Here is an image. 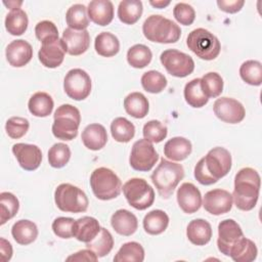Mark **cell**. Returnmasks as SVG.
Segmentation results:
<instances>
[{
    "label": "cell",
    "instance_id": "6da1fadb",
    "mask_svg": "<svg viewBox=\"0 0 262 262\" xmlns=\"http://www.w3.org/2000/svg\"><path fill=\"white\" fill-rule=\"evenodd\" d=\"M261 179L259 173L250 167L241 169L234 177V188L232 201L237 209L242 211H251L255 208L259 192Z\"/></svg>",
    "mask_w": 262,
    "mask_h": 262
},
{
    "label": "cell",
    "instance_id": "7a4b0ae2",
    "mask_svg": "<svg viewBox=\"0 0 262 262\" xmlns=\"http://www.w3.org/2000/svg\"><path fill=\"white\" fill-rule=\"evenodd\" d=\"M248 239L233 219H225L219 223L217 247L223 255L234 260L246 248Z\"/></svg>",
    "mask_w": 262,
    "mask_h": 262
},
{
    "label": "cell",
    "instance_id": "3957f363",
    "mask_svg": "<svg viewBox=\"0 0 262 262\" xmlns=\"http://www.w3.org/2000/svg\"><path fill=\"white\" fill-rule=\"evenodd\" d=\"M142 33L148 41L169 44L180 39L181 29L176 23L161 14H151L144 20Z\"/></svg>",
    "mask_w": 262,
    "mask_h": 262
},
{
    "label": "cell",
    "instance_id": "277c9868",
    "mask_svg": "<svg viewBox=\"0 0 262 262\" xmlns=\"http://www.w3.org/2000/svg\"><path fill=\"white\" fill-rule=\"evenodd\" d=\"M183 177L184 169L181 164L162 158L160 164L152 172L150 179L159 194L163 199H169Z\"/></svg>",
    "mask_w": 262,
    "mask_h": 262
},
{
    "label": "cell",
    "instance_id": "5b68a950",
    "mask_svg": "<svg viewBox=\"0 0 262 262\" xmlns=\"http://www.w3.org/2000/svg\"><path fill=\"white\" fill-rule=\"evenodd\" d=\"M52 134L61 140H72L78 135L81 123L80 111L69 103L59 105L53 115Z\"/></svg>",
    "mask_w": 262,
    "mask_h": 262
},
{
    "label": "cell",
    "instance_id": "8992f818",
    "mask_svg": "<svg viewBox=\"0 0 262 262\" xmlns=\"http://www.w3.org/2000/svg\"><path fill=\"white\" fill-rule=\"evenodd\" d=\"M90 186L94 195L101 201H110L120 195L122 182L111 169L100 167L90 175Z\"/></svg>",
    "mask_w": 262,
    "mask_h": 262
},
{
    "label": "cell",
    "instance_id": "52a82bcc",
    "mask_svg": "<svg viewBox=\"0 0 262 262\" xmlns=\"http://www.w3.org/2000/svg\"><path fill=\"white\" fill-rule=\"evenodd\" d=\"M186 45L198 57L204 60L215 59L221 50V44L218 38L203 28L194 29L188 34Z\"/></svg>",
    "mask_w": 262,
    "mask_h": 262
},
{
    "label": "cell",
    "instance_id": "ba28073f",
    "mask_svg": "<svg viewBox=\"0 0 262 262\" xmlns=\"http://www.w3.org/2000/svg\"><path fill=\"white\" fill-rule=\"evenodd\" d=\"M54 202L60 211L68 213L85 212L89 205L86 193L71 183H61L55 188Z\"/></svg>",
    "mask_w": 262,
    "mask_h": 262
},
{
    "label": "cell",
    "instance_id": "9c48e42d",
    "mask_svg": "<svg viewBox=\"0 0 262 262\" xmlns=\"http://www.w3.org/2000/svg\"><path fill=\"white\" fill-rule=\"evenodd\" d=\"M122 189L128 204L136 210H145L155 202L154 188L143 178L135 177L127 180Z\"/></svg>",
    "mask_w": 262,
    "mask_h": 262
},
{
    "label": "cell",
    "instance_id": "30bf717a",
    "mask_svg": "<svg viewBox=\"0 0 262 262\" xmlns=\"http://www.w3.org/2000/svg\"><path fill=\"white\" fill-rule=\"evenodd\" d=\"M160 60L166 71L174 77L184 78L194 70V61L191 56L177 49H167L161 53Z\"/></svg>",
    "mask_w": 262,
    "mask_h": 262
},
{
    "label": "cell",
    "instance_id": "8fae6325",
    "mask_svg": "<svg viewBox=\"0 0 262 262\" xmlns=\"http://www.w3.org/2000/svg\"><path fill=\"white\" fill-rule=\"evenodd\" d=\"M159 160V155L152 143L144 138L134 142L129 157L132 169L139 172H147L152 169Z\"/></svg>",
    "mask_w": 262,
    "mask_h": 262
},
{
    "label": "cell",
    "instance_id": "7c38bea8",
    "mask_svg": "<svg viewBox=\"0 0 262 262\" xmlns=\"http://www.w3.org/2000/svg\"><path fill=\"white\" fill-rule=\"evenodd\" d=\"M91 78L82 69L70 70L63 80L66 94L74 100H84L91 92Z\"/></svg>",
    "mask_w": 262,
    "mask_h": 262
},
{
    "label": "cell",
    "instance_id": "4fadbf2b",
    "mask_svg": "<svg viewBox=\"0 0 262 262\" xmlns=\"http://www.w3.org/2000/svg\"><path fill=\"white\" fill-rule=\"evenodd\" d=\"M203 159L207 171L217 181L226 176L231 169V155L222 146L213 147Z\"/></svg>",
    "mask_w": 262,
    "mask_h": 262
},
{
    "label": "cell",
    "instance_id": "5bb4252c",
    "mask_svg": "<svg viewBox=\"0 0 262 262\" xmlns=\"http://www.w3.org/2000/svg\"><path fill=\"white\" fill-rule=\"evenodd\" d=\"M213 111L219 120L228 124L241 123L246 116L244 105L238 100L226 96L215 100Z\"/></svg>",
    "mask_w": 262,
    "mask_h": 262
},
{
    "label": "cell",
    "instance_id": "9a60e30c",
    "mask_svg": "<svg viewBox=\"0 0 262 262\" xmlns=\"http://www.w3.org/2000/svg\"><path fill=\"white\" fill-rule=\"evenodd\" d=\"M232 195L229 191L221 188L209 190L202 201L204 209L212 215H222L228 213L232 208Z\"/></svg>",
    "mask_w": 262,
    "mask_h": 262
},
{
    "label": "cell",
    "instance_id": "2e32d148",
    "mask_svg": "<svg viewBox=\"0 0 262 262\" xmlns=\"http://www.w3.org/2000/svg\"><path fill=\"white\" fill-rule=\"evenodd\" d=\"M67 50L61 39L55 38L42 42L41 48L38 52L40 62L49 69L59 67L63 59Z\"/></svg>",
    "mask_w": 262,
    "mask_h": 262
},
{
    "label": "cell",
    "instance_id": "e0dca14e",
    "mask_svg": "<svg viewBox=\"0 0 262 262\" xmlns=\"http://www.w3.org/2000/svg\"><path fill=\"white\" fill-rule=\"evenodd\" d=\"M12 152L19 166L26 171L38 169L42 162V151L35 144L15 143L12 145Z\"/></svg>",
    "mask_w": 262,
    "mask_h": 262
},
{
    "label": "cell",
    "instance_id": "ac0fdd59",
    "mask_svg": "<svg viewBox=\"0 0 262 262\" xmlns=\"http://www.w3.org/2000/svg\"><path fill=\"white\" fill-rule=\"evenodd\" d=\"M176 199L178 206L186 214H192L199 211L203 201L201 191L190 182H184L180 185L177 189Z\"/></svg>",
    "mask_w": 262,
    "mask_h": 262
},
{
    "label": "cell",
    "instance_id": "d6986e66",
    "mask_svg": "<svg viewBox=\"0 0 262 262\" xmlns=\"http://www.w3.org/2000/svg\"><path fill=\"white\" fill-rule=\"evenodd\" d=\"M61 40L70 55H81L87 51L90 45V35L87 30L76 31L67 28L62 32Z\"/></svg>",
    "mask_w": 262,
    "mask_h": 262
},
{
    "label": "cell",
    "instance_id": "ffe728a7",
    "mask_svg": "<svg viewBox=\"0 0 262 262\" xmlns=\"http://www.w3.org/2000/svg\"><path fill=\"white\" fill-rule=\"evenodd\" d=\"M5 54L10 66L14 68H21L31 61L33 57V48L26 40H13L7 45Z\"/></svg>",
    "mask_w": 262,
    "mask_h": 262
},
{
    "label": "cell",
    "instance_id": "44dd1931",
    "mask_svg": "<svg viewBox=\"0 0 262 262\" xmlns=\"http://www.w3.org/2000/svg\"><path fill=\"white\" fill-rule=\"evenodd\" d=\"M88 17L94 24L104 27L114 18V5L110 0H93L87 7Z\"/></svg>",
    "mask_w": 262,
    "mask_h": 262
},
{
    "label": "cell",
    "instance_id": "7402d4cb",
    "mask_svg": "<svg viewBox=\"0 0 262 262\" xmlns=\"http://www.w3.org/2000/svg\"><path fill=\"white\" fill-rule=\"evenodd\" d=\"M111 224L117 233L124 236L133 234L138 228L136 216L126 209L117 210L111 217Z\"/></svg>",
    "mask_w": 262,
    "mask_h": 262
},
{
    "label": "cell",
    "instance_id": "603a6c76",
    "mask_svg": "<svg viewBox=\"0 0 262 262\" xmlns=\"http://www.w3.org/2000/svg\"><path fill=\"white\" fill-rule=\"evenodd\" d=\"M100 228L97 219L91 216H84L74 221L73 236L79 242L87 244L98 234Z\"/></svg>",
    "mask_w": 262,
    "mask_h": 262
},
{
    "label": "cell",
    "instance_id": "cb8c5ba5",
    "mask_svg": "<svg viewBox=\"0 0 262 262\" xmlns=\"http://www.w3.org/2000/svg\"><path fill=\"white\" fill-rule=\"evenodd\" d=\"M85 147L90 150H99L107 142V133L105 128L97 123L87 125L81 135Z\"/></svg>",
    "mask_w": 262,
    "mask_h": 262
},
{
    "label": "cell",
    "instance_id": "d4e9b609",
    "mask_svg": "<svg viewBox=\"0 0 262 262\" xmlns=\"http://www.w3.org/2000/svg\"><path fill=\"white\" fill-rule=\"evenodd\" d=\"M186 236L191 244L195 246H205L212 237L211 224L205 219H193L187 225Z\"/></svg>",
    "mask_w": 262,
    "mask_h": 262
},
{
    "label": "cell",
    "instance_id": "484cf974",
    "mask_svg": "<svg viewBox=\"0 0 262 262\" xmlns=\"http://www.w3.org/2000/svg\"><path fill=\"white\" fill-rule=\"evenodd\" d=\"M191 142L181 136H176L169 139L164 145V155L171 161H183L191 154Z\"/></svg>",
    "mask_w": 262,
    "mask_h": 262
},
{
    "label": "cell",
    "instance_id": "4316f807",
    "mask_svg": "<svg viewBox=\"0 0 262 262\" xmlns=\"http://www.w3.org/2000/svg\"><path fill=\"white\" fill-rule=\"evenodd\" d=\"M11 234L13 239L21 245L27 246L35 242L38 236L37 225L30 220L21 219L16 221L11 227Z\"/></svg>",
    "mask_w": 262,
    "mask_h": 262
},
{
    "label": "cell",
    "instance_id": "83f0119b",
    "mask_svg": "<svg viewBox=\"0 0 262 262\" xmlns=\"http://www.w3.org/2000/svg\"><path fill=\"white\" fill-rule=\"evenodd\" d=\"M124 108L129 116L142 119L148 113L149 103L141 92H131L124 99Z\"/></svg>",
    "mask_w": 262,
    "mask_h": 262
},
{
    "label": "cell",
    "instance_id": "f1b7e54d",
    "mask_svg": "<svg viewBox=\"0 0 262 262\" xmlns=\"http://www.w3.org/2000/svg\"><path fill=\"white\" fill-rule=\"evenodd\" d=\"M54 102L52 97L46 92H36L34 93L28 102V108L30 113L39 118H44L52 113Z\"/></svg>",
    "mask_w": 262,
    "mask_h": 262
},
{
    "label": "cell",
    "instance_id": "f546056e",
    "mask_svg": "<svg viewBox=\"0 0 262 262\" xmlns=\"http://www.w3.org/2000/svg\"><path fill=\"white\" fill-rule=\"evenodd\" d=\"M143 228L150 235L163 233L169 225V216L163 210H152L143 218Z\"/></svg>",
    "mask_w": 262,
    "mask_h": 262
},
{
    "label": "cell",
    "instance_id": "4dcf8cb0",
    "mask_svg": "<svg viewBox=\"0 0 262 262\" xmlns=\"http://www.w3.org/2000/svg\"><path fill=\"white\" fill-rule=\"evenodd\" d=\"M143 11L142 2L139 0H123L118 6V17L126 25H134L139 20Z\"/></svg>",
    "mask_w": 262,
    "mask_h": 262
},
{
    "label": "cell",
    "instance_id": "1f68e13d",
    "mask_svg": "<svg viewBox=\"0 0 262 262\" xmlns=\"http://www.w3.org/2000/svg\"><path fill=\"white\" fill-rule=\"evenodd\" d=\"M94 48L98 55L112 57L120 50V42L117 36L110 32L99 33L94 41Z\"/></svg>",
    "mask_w": 262,
    "mask_h": 262
},
{
    "label": "cell",
    "instance_id": "d6a6232c",
    "mask_svg": "<svg viewBox=\"0 0 262 262\" xmlns=\"http://www.w3.org/2000/svg\"><path fill=\"white\" fill-rule=\"evenodd\" d=\"M66 21L70 29L76 31L86 30L89 26L87 7L80 3L72 5L66 13Z\"/></svg>",
    "mask_w": 262,
    "mask_h": 262
},
{
    "label": "cell",
    "instance_id": "836d02e7",
    "mask_svg": "<svg viewBox=\"0 0 262 262\" xmlns=\"http://www.w3.org/2000/svg\"><path fill=\"white\" fill-rule=\"evenodd\" d=\"M184 99L192 107L200 108L208 103L209 98L204 94L201 87V79L195 78L185 84L184 90Z\"/></svg>",
    "mask_w": 262,
    "mask_h": 262
},
{
    "label": "cell",
    "instance_id": "e575fe53",
    "mask_svg": "<svg viewBox=\"0 0 262 262\" xmlns=\"http://www.w3.org/2000/svg\"><path fill=\"white\" fill-rule=\"evenodd\" d=\"M28 25V15L20 8L10 10L5 17V29L10 35L13 36L23 35L26 32Z\"/></svg>",
    "mask_w": 262,
    "mask_h": 262
},
{
    "label": "cell",
    "instance_id": "d590c367",
    "mask_svg": "<svg viewBox=\"0 0 262 262\" xmlns=\"http://www.w3.org/2000/svg\"><path fill=\"white\" fill-rule=\"evenodd\" d=\"M111 133L118 142H129L135 135V126L124 117H118L111 123Z\"/></svg>",
    "mask_w": 262,
    "mask_h": 262
},
{
    "label": "cell",
    "instance_id": "8d00e7d4",
    "mask_svg": "<svg viewBox=\"0 0 262 262\" xmlns=\"http://www.w3.org/2000/svg\"><path fill=\"white\" fill-rule=\"evenodd\" d=\"M86 248L93 251L98 258L104 257L114 248L113 235L106 228L101 227L98 234L91 242L86 244Z\"/></svg>",
    "mask_w": 262,
    "mask_h": 262
},
{
    "label": "cell",
    "instance_id": "74e56055",
    "mask_svg": "<svg viewBox=\"0 0 262 262\" xmlns=\"http://www.w3.org/2000/svg\"><path fill=\"white\" fill-rule=\"evenodd\" d=\"M152 53L150 49L143 44H135L127 51V61L135 69H143L151 61Z\"/></svg>",
    "mask_w": 262,
    "mask_h": 262
},
{
    "label": "cell",
    "instance_id": "f35d334b",
    "mask_svg": "<svg viewBox=\"0 0 262 262\" xmlns=\"http://www.w3.org/2000/svg\"><path fill=\"white\" fill-rule=\"evenodd\" d=\"M144 260V249L139 243H125L114 257L115 262H142Z\"/></svg>",
    "mask_w": 262,
    "mask_h": 262
},
{
    "label": "cell",
    "instance_id": "ab89813d",
    "mask_svg": "<svg viewBox=\"0 0 262 262\" xmlns=\"http://www.w3.org/2000/svg\"><path fill=\"white\" fill-rule=\"evenodd\" d=\"M239 76L244 82L252 86H260L262 83V64L258 60H246L239 68Z\"/></svg>",
    "mask_w": 262,
    "mask_h": 262
},
{
    "label": "cell",
    "instance_id": "60d3db41",
    "mask_svg": "<svg viewBox=\"0 0 262 262\" xmlns=\"http://www.w3.org/2000/svg\"><path fill=\"white\" fill-rule=\"evenodd\" d=\"M19 209V202L17 198L8 191L0 193V224H5L8 220L13 218Z\"/></svg>",
    "mask_w": 262,
    "mask_h": 262
},
{
    "label": "cell",
    "instance_id": "b9f144b4",
    "mask_svg": "<svg viewBox=\"0 0 262 262\" xmlns=\"http://www.w3.org/2000/svg\"><path fill=\"white\" fill-rule=\"evenodd\" d=\"M201 87L208 98L218 97L223 91V79L216 72H209L201 78Z\"/></svg>",
    "mask_w": 262,
    "mask_h": 262
},
{
    "label": "cell",
    "instance_id": "7bdbcfd3",
    "mask_svg": "<svg viewBox=\"0 0 262 262\" xmlns=\"http://www.w3.org/2000/svg\"><path fill=\"white\" fill-rule=\"evenodd\" d=\"M141 86L149 93L156 94L162 92L167 86L166 77L158 71H148L141 76Z\"/></svg>",
    "mask_w": 262,
    "mask_h": 262
},
{
    "label": "cell",
    "instance_id": "ee69618b",
    "mask_svg": "<svg viewBox=\"0 0 262 262\" xmlns=\"http://www.w3.org/2000/svg\"><path fill=\"white\" fill-rule=\"evenodd\" d=\"M71 159V149L69 145L62 142L53 144L48 150V162L53 168L59 169L64 167Z\"/></svg>",
    "mask_w": 262,
    "mask_h": 262
},
{
    "label": "cell",
    "instance_id": "f6af8a7d",
    "mask_svg": "<svg viewBox=\"0 0 262 262\" xmlns=\"http://www.w3.org/2000/svg\"><path fill=\"white\" fill-rule=\"evenodd\" d=\"M142 134L144 139L151 143H159L167 137L168 129L162 122L158 120H150L144 124Z\"/></svg>",
    "mask_w": 262,
    "mask_h": 262
},
{
    "label": "cell",
    "instance_id": "bcb514c9",
    "mask_svg": "<svg viewBox=\"0 0 262 262\" xmlns=\"http://www.w3.org/2000/svg\"><path fill=\"white\" fill-rule=\"evenodd\" d=\"M30 123L23 117H11L6 121L5 130L7 135L12 139L23 137L29 130Z\"/></svg>",
    "mask_w": 262,
    "mask_h": 262
},
{
    "label": "cell",
    "instance_id": "7dc6e473",
    "mask_svg": "<svg viewBox=\"0 0 262 262\" xmlns=\"http://www.w3.org/2000/svg\"><path fill=\"white\" fill-rule=\"evenodd\" d=\"M173 15L180 25L190 26L194 21L195 11L191 5L179 2L173 8Z\"/></svg>",
    "mask_w": 262,
    "mask_h": 262
},
{
    "label": "cell",
    "instance_id": "c3c4849f",
    "mask_svg": "<svg viewBox=\"0 0 262 262\" xmlns=\"http://www.w3.org/2000/svg\"><path fill=\"white\" fill-rule=\"evenodd\" d=\"M35 35L42 43L47 40L58 38V30L54 23L50 20H41L35 27Z\"/></svg>",
    "mask_w": 262,
    "mask_h": 262
},
{
    "label": "cell",
    "instance_id": "681fc988",
    "mask_svg": "<svg viewBox=\"0 0 262 262\" xmlns=\"http://www.w3.org/2000/svg\"><path fill=\"white\" fill-rule=\"evenodd\" d=\"M74 219L70 217H57L52 222V230L54 234L60 238L73 237Z\"/></svg>",
    "mask_w": 262,
    "mask_h": 262
},
{
    "label": "cell",
    "instance_id": "f907efd6",
    "mask_svg": "<svg viewBox=\"0 0 262 262\" xmlns=\"http://www.w3.org/2000/svg\"><path fill=\"white\" fill-rule=\"evenodd\" d=\"M194 178L198 180V182H200L203 185H211L217 182V180L215 178H213L210 173L207 171L205 164H204V159L202 158L195 165L194 167Z\"/></svg>",
    "mask_w": 262,
    "mask_h": 262
},
{
    "label": "cell",
    "instance_id": "816d5d0a",
    "mask_svg": "<svg viewBox=\"0 0 262 262\" xmlns=\"http://www.w3.org/2000/svg\"><path fill=\"white\" fill-rule=\"evenodd\" d=\"M217 5L220 10L227 13H236L245 5L244 0H218Z\"/></svg>",
    "mask_w": 262,
    "mask_h": 262
},
{
    "label": "cell",
    "instance_id": "f5cc1de1",
    "mask_svg": "<svg viewBox=\"0 0 262 262\" xmlns=\"http://www.w3.org/2000/svg\"><path fill=\"white\" fill-rule=\"evenodd\" d=\"M98 257L95 255L93 251L90 249H85V250H80L76 252L75 254H72L69 256L66 260L67 261H87V262H95L97 261Z\"/></svg>",
    "mask_w": 262,
    "mask_h": 262
},
{
    "label": "cell",
    "instance_id": "db71d44e",
    "mask_svg": "<svg viewBox=\"0 0 262 262\" xmlns=\"http://www.w3.org/2000/svg\"><path fill=\"white\" fill-rule=\"evenodd\" d=\"M0 254H1V261L7 262L12 257V247L11 244L6 241L4 237L0 238Z\"/></svg>",
    "mask_w": 262,
    "mask_h": 262
},
{
    "label": "cell",
    "instance_id": "11a10c76",
    "mask_svg": "<svg viewBox=\"0 0 262 262\" xmlns=\"http://www.w3.org/2000/svg\"><path fill=\"white\" fill-rule=\"evenodd\" d=\"M149 4L156 8H165L170 4V1H163V0H158V1H149Z\"/></svg>",
    "mask_w": 262,
    "mask_h": 262
},
{
    "label": "cell",
    "instance_id": "9f6ffc18",
    "mask_svg": "<svg viewBox=\"0 0 262 262\" xmlns=\"http://www.w3.org/2000/svg\"><path fill=\"white\" fill-rule=\"evenodd\" d=\"M3 4L6 5L10 10H13V9L19 8V6L23 4V1H18V2H16V1H8V2H5V1H4Z\"/></svg>",
    "mask_w": 262,
    "mask_h": 262
}]
</instances>
